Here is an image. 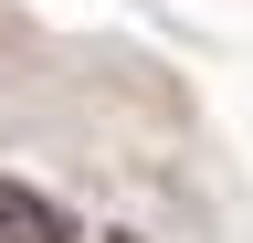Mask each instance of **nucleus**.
Here are the masks:
<instances>
[{"instance_id":"f257e3e1","label":"nucleus","mask_w":253,"mask_h":243,"mask_svg":"<svg viewBox=\"0 0 253 243\" xmlns=\"http://www.w3.org/2000/svg\"><path fill=\"white\" fill-rule=\"evenodd\" d=\"M0 243H84L74 211L53 191H32V180H0Z\"/></svg>"}]
</instances>
